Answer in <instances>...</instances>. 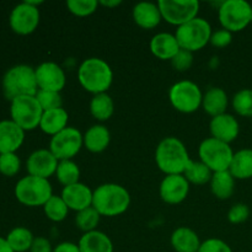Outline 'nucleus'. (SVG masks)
Listing matches in <instances>:
<instances>
[{
  "label": "nucleus",
  "instance_id": "nucleus-38",
  "mask_svg": "<svg viewBox=\"0 0 252 252\" xmlns=\"http://www.w3.org/2000/svg\"><path fill=\"white\" fill-rule=\"evenodd\" d=\"M36 98L43 111L61 108L62 105H63V100H62L61 94L54 93V91L38 90L36 94Z\"/></svg>",
  "mask_w": 252,
  "mask_h": 252
},
{
  "label": "nucleus",
  "instance_id": "nucleus-2",
  "mask_svg": "<svg viewBox=\"0 0 252 252\" xmlns=\"http://www.w3.org/2000/svg\"><path fill=\"white\" fill-rule=\"evenodd\" d=\"M78 80L88 93L98 95L107 93L113 81L110 64L101 58H88L78 69Z\"/></svg>",
  "mask_w": 252,
  "mask_h": 252
},
{
  "label": "nucleus",
  "instance_id": "nucleus-8",
  "mask_svg": "<svg viewBox=\"0 0 252 252\" xmlns=\"http://www.w3.org/2000/svg\"><path fill=\"white\" fill-rule=\"evenodd\" d=\"M252 6L245 0H225L220 2L218 17L221 27L233 32L245 30L251 22Z\"/></svg>",
  "mask_w": 252,
  "mask_h": 252
},
{
  "label": "nucleus",
  "instance_id": "nucleus-1",
  "mask_svg": "<svg viewBox=\"0 0 252 252\" xmlns=\"http://www.w3.org/2000/svg\"><path fill=\"white\" fill-rule=\"evenodd\" d=\"M191 161L186 145L176 137L164 138L155 150V162L165 175H184Z\"/></svg>",
  "mask_w": 252,
  "mask_h": 252
},
{
  "label": "nucleus",
  "instance_id": "nucleus-41",
  "mask_svg": "<svg viewBox=\"0 0 252 252\" xmlns=\"http://www.w3.org/2000/svg\"><path fill=\"white\" fill-rule=\"evenodd\" d=\"M198 252H233L230 246L220 239H207L201 244Z\"/></svg>",
  "mask_w": 252,
  "mask_h": 252
},
{
  "label": "nucleus",
  "instance_id": "nucleus-44",
  "mask_svg": "<svg viewBox=\"0 0 252 252\" xmlns=\"http://www.w3.org/2000/svg\"><path fill=\"white\" fill-rule=\"evenodd\" d=\"M53 252H80L78 244L70 243V241H64V243L58 244L53 249Z\"/></svg>",
  "mask_w": 252,
  "mask_h": 252
},
{
  "label": "nucleus",
  "instance_id": "nucleus-15",
  "mask_svg": "<svg viewBox=\"0 0 252 252\" xmlns=\"http://www.w3.org/2000/svg\"><path fill=\"white\" fill-rule=\"evenodd\" d=\"M189 182L184 175H166L160 184L159 193L167 204H180L187 198Z\"/></svg>",
  "mask_w": 252,
  "mask_h": 252
},
{
  "label": "nucleus",
  "instance_id": "nucleus-11",
  "mask_svg": "<svg viewBox=\"0 0 252 252\" xmlns=\"http://www.w3.org/2000/svg\"><path fill=\"white\" fill-rule=\"evenodd\" d=\"M162 19L175 26H181L196 19L199 11L198 0H159Z\"/></svg>",
  "mask_w": 252,
  "mask_h": 252
},
{
  "label": "nucleus",
  "instance_id": "nucleus-7",
  "mask_svg": "<svg viewBox=\"0 0 252 252\" xmlns=\"http://www.w3.org/2000/svg\"><path fill=\"white\" fill-rule=\"evenodd\" d=\"M198 155L201 161L213 172L229 170L233 160L234 152L230 144L211 137L199 144Z\"/></svg>",
  "mask_w": 252,
  "mask_h": 252
},
{
  "label": "nucleus",
  "instance_id": "nucleus-45",
  "mask_svg": "<svg viewBox=\"0 0 252 252\" xmlns=\"http://www.w3.org/2000/svg\"><path fill=\"white\" fill-rule=\"evenodd\" d=\"M98 4L103 5L106 7H116L122 4V1L121 0H107V1L106 0H101V1H98Z\"/></svg>",
  "mask_w": 252,
  "mask_h": 252
},
{
  "label": "nucleus",
  "instance_id": "nucleus-32",
  "mask_svg": "<svg viewBox=\"0 0 252 252\" xmlns=\"http://www.w3.org/2000/svg\"><path fill=\"white\" fill-rule=\"evenodd\" d=\"M56 177L59 184L63 185L64 187L78 184L79 177H80V169L73 160H63V161H59Z\"/></svg>",
  "mask_w": 252,
  "mask_h": 252
},
{
  "label": "nucleus",
  "instance_id": "nucleus-40",
  "mask_svg": "<svg viewBox=\"0 0 252 252\" xmlns=\"http://www.w3.org/2000/svg\"><path fill=\"white\" fill-rule=\"evenodd\" d=\"M171 64L179 71L189 70L193 64V53L186 49H180L179 53L171 59Z\"/></svg>",
  "mask_w": 252,
  "mask_h": 252
},
{
  "label": "nucleus",
  "instance_id": "nucleus-6",
  "mask_svg": "<svg viewBox=\"0 0 252 252\" xmlns=\"http://www.w3.org/2000/svg\"><path fill=\"white\" fill-rule=\"evenodd\" d=\"M212 33L213 31L211 24L206 19L197 16L187 24L177 27L175 37L179 42L180 48L193 53L209 43Z\"/></svg>",
  "mask_w": 252,
  "mask_h": 252
},
{
  "label": "nucleus",
  "instance_id": "nucleus-16",
  "mask_svg": "<svg viewBox=\"0 0 252 252\" xmlns=\"http://www.w3.org/2000/svg\"><path fill=\"white\" fill-rule=\"evenodd\" d=\"M59 161L49 149L34 150L26 161L27 172L31 176L41 177L48 180L56 175Z\"/></svg>",
  "mask_w": 252,
  "mask_h": 252
},
{
  "label": "nucleus",
  "instance_id": "nucleus-3",
  "mask_svg": "<svg viewBox=\"0 0 252 252\" xmlns=\"http://www.w3.org/2000/svg\"><path fill=\"white\" fill-rule=\"evenodd\" d=\"M130 194L117 184H103L94 191L93 207L102 217H117L127 212Z\"/></svg>",
  "mask_w": 252,
  "mask_h": 252
},
{
  "label": "nucleus",
  "instance_id": "nucleus-47",
  "mask_svg": "<svg viewBox=\"0 0 252 252\" xmlns=\"http://www.w3.org/2000/svg\"><path fill=\"white\" fill-rule=\"evenodd\" d=\"M251 22H252V10H251Z\"/></svg>",
  "mask_w": 252,
  "mask_h": 252
},
{
  "label": "nucleus",
  "instance_id": "nucleus-27",
  "mask_svg": "<svg viewBox=\"0 0 252 252\" xmlns=\"http://www.w3.org/2000/svg\"><path fill=\"white\" fill-rule=\"evenodd\" d=\"M209 184H211L212 193L221 201L230 198L235 191V179L229 170L213 172V176H212Z\"/></svg>",
  "mask_w": 252,
  "mask_h": 252
},
{
  "label": "nucleus",
  "instance_id": "nucleus-23",
  "mask_svg": "<svg viewBox=\"0 0 252 252\" xmlns=\"http://www.w3.org/2000/svg\"><path fill=\"white\" fill-rule=\"evenodd\" d=\"M170 243L176 252H198L202 244L196 231L187 226H180L174 230Z\"/></svg>",
  "mask_w": 252,
  "mask_h": 252
},
{
  "label": "nucleus",
  "instance_id": "nucleus-10",
  "mask_svg": "<svg viewBox=\"0 0 252 252\" xmlns=\"http://www.w3.org/2000/svg\"><path fill=\"white\" fill-rule=\"evenodd\" d=\"M172 107L182 113H193L202 106L203 94L196 83L181 80L175 83L169 90Z\"/></svg>",
  "mask_w": 252,
  "mask_h": 252
},
{
  "label": "nucleus",
  "instance_id": "nucleus-14",
  "mask_svg": "<svg viewBox=\"0 0 252 252\" xmlns=\"http://www.w3.org/2000/svg\"><path fill=\"white\" fill-rule=\"evenodd\" d=\"M38 90L61 93L66 83L63 68L54 62H44L34 68Z\"/></svg>",
  "mask_w": 252,
  "mask_h": 252
},
{
  "label": "nucleus",
  "instance_id": "nucleus-25",
  "mask_svg": "<svg viewBox=\"0 0 252 252\" xmlns=\"http://www.w3.org/2000/svg\"><path fill=\"white\" fill-rule=\"evenodd\" d=\"M202 107L207 115L212 118L226 113L228 107V95L221 88H211L206 91L202 100Z\"/></svg>",
  "mask_w": 252,
  "mask_h": 252
},
{
  "label": "nucleus",
  "instance_id": "nucleus-22",
  "mask_svg": "<svg viewBox=\"0 0 252 252\" xmlns=\"http://www.w3.org/2000/svg\"><path fill=\"white\" fill-rule=\"evenodd\" d=\"M111 142V133L103 125H94L84 134V147L94 154L105 152Z\"/></svg>",
  "mask_w": 252,
  "mask_h": 252
},
{
  "label": "nucleus",
  "instance_id": "nucleus-12",
  "mask_svg": "<svg viewBox=\"0 0 252 252\" xmlns=\"http://www.w3.org/2000/svg\"><path fill=\"white\" fill-rule=\"evenodd\" d=\"M84 145V135L74 127H66L58 134L53 135L49 142V150L58 161L71 160Z\"/></svg>",
  "mask_w": 252,
  "mask_h": 252
},
{
  "label": "nucleus",
  "instance_id": "nucleus-4",
  "mask_svg": "<svg viewBox=\"0 0 252 252\" xmlns=\"http://www.w3.org/2000/svg\"><path fill=\"white\" fill-rule=\"evenodd\" d=\"M38 91L34 68L27 64H19L10 68L2 78V93L12 101L20 96H36Z\"/></svg>",
  "mask_w": 252,
  "mask_h": 252
},
{
  "label": "nucleus",
  "instance_id": "nucleus-19",
  "mask_svg": "<svg viewBox=\"0 0 252 252\" xmlns=\"http://www.w3.org/2000/svg\"><path fill=\"white\" fill-rule=\"evenodd\" d=\"M25 140V130L11 120L0 121V155L16 153Z\"/></svg>",
  "mask_w": 252,
  "mask_h": 252
},
{
  "label": "nucleus",
  "instance_id": "nucleus-36",
  "mask_svg": "<svg viewBox=\"0 0 252 252\" xmlns=\"http://www.w3.org/2000/svg\"><path fill=\"white\" fill-rule=\"evenodd\" d=\"M97 0H68L66 7L73 15L79 17L90 16L97 10Z\"/></svg>",
  "mask_w": 252,
  "mask_h": 252
},
{
  "label": "nucleus",
  "instance_id": "nucleus-9",
  "mask_svg": "<svg viewBox=\"0 0 252 252\" xmlns=\"http://www.w3.org/2000/svg\"><path fill=\"white\" fill-rule=\"evenodd\" d=\"M42 115L43 110L37 101L36 96H20L11 101L10 105L11 121H14L25 132L39 127Z\"/></svg>",
  "mask_w": 252,
  "mask_h": 252
},
{
  "label": "nucleus",
  "instance_id": "nucleus-24",
  "mask_svg": "<svg viewBox=\"0 0 252 252\" xmlns=\"http://www.w3.org/2000/svg\"><path fill=\"white\" fill-rule=\"evenodd\" d=\"M80 252H113V243L100 230L84 233L78 243Z\"/></svg>",
  "mask_w": 252,
  "mask_h": 252
},
{
  "label": "nucleus",
  "instance_id": "nucleus-5",
  "mask_svg": "<svg viewBox=\"0 0 252 252\" xmlns=\"http://www.w3.org/2000/svg\"><path fill=\"white\" fill-rule=\"evenodd\" d=\"M53 196V189L48 180L27 176L19 180L15 186V197L21 204L27 207H43Z\"/></svg>",
  "mask_w": 252,
  "mask_h": 252
},
{
  "label": "nucleus",
  "instance_id": "nucleus-29",
  "mask_svg": "<svg viewBox=\"0 0 252 252\" xmlns=\"http://www.w3.org/2000/svg\"><path fill=\"white\" fill-rule=\"evenodd\" d=\"M115 112V102L107 93L94 95L90 101V113L95 120L105 122L112 117Z\"/></svg>",
  "mask_w": 252,
  "mask_h": 252
},
{
  "label": "nucleus",
  "instance_id": "nucleus-43",
  "mask_svg": "<svg viewBox=\"0 0 252 252\" xmlns=\"http://www.w3.org/2000/svg\"><path fill=\"white\" fill-rule=\"evenodd\" d=\"M30 252H53V248L48 239L43 238V236H37L32 243Z\"/></svg>",
  "mask_w": 252,
  "mask_h": 252
},
{
  "label": "nucleus",
  "instance_id": "nucleus-42",
  "mask_svg": "<svg viewBox=\"0 0 252 252\" xmlns=\"http://www.w3.org/2000/svg\"><path fill=\"white\" fill-rule=\"evenodd\" d=\"M231 41H233V33L228 30L220 29L212 33L209 43L217 48H225L231 43Z\"/></svg>",
  "mask_w": 252,
  "mask_h": 252
},
{
  "label": "nucleus",
  "instance_id": "nucleus-46",
  "mask_svg": "<svg viewBox=\"0 0 252 252\" xmlns=\"http://www.w3.org/2000/svg\"><path fill=\"white\" fill-rule=\"evenodd\" d=\"M0 252H14L7 244L6 239L1 238V236H0Z\"/></svg>",
  "mask_w": 252,
  "mask_h": 252
},
{
  "label": "nucleus",
  "instance_id": "nucleus-20",
  "mask_svg": "<svg viewBox=\"0 0 252 252\" xmlns=\"http://www.w3.org/2000/svg\"><path fill=\"white\" fill-rule=\"evenodd\" d=\"M133 20L139 27L144 30H152L159 26L161 22L162 16L158 2L140 1L134 5L132 11Z\"/></svg>",
  "mask_w": 252,
  "mask_h": 252
},
{
  "label": "nucleus",
  "instance_id": "nucleus-17",
  "mask_svg": "<svg viewBox=\"0 0 252 252\" xmlns=\"http://www.w3.org/2000/svg\"><path fill=\"white\" fill-rule=\"evenodd\" d=\"M61 197L65 202L69 209L78 213L89 207H93L94 191H91L90 187L86 186L85 184L78 182V184L64 187Z\"/></svg>",
  "mask_w": 252,
  "mask_h": 252
},
{
  "label": "nucleus",
  "instance_id": "nucleus-26",
  "mask_svg": "<svg viewBox=\"0 0 252 252\" xmlns=\"http://www.w3.org/2000/svg\"><path fill=\"white\" fill-rule=\"evenodd\" d=\"M68 120L69 115L63 107L43 111L39 128L42 129V132L53 137L68 127Z\"/></svg>",
  "mask_w": 252,
  "mask_h": 252
},
{
  "label": "nucleus",
  "instance_id": "nucleus-18",
  "mask_svg": "<svg viewBox=\"0 0 252 252\" xmlns=\"http://www.w3.org/2000/svg\"><path fill=\"white\" fill-rule=\"evenodd\" d=\"M209 130L213 138L230 144L238 138L240 133V125L233 115L223 113V115L212 118L209 123Z\"/></svg>",
  "mask_w": 252,
  "mask_h": 252
},
{
  "label": "nucleus",
  "instance_id": "nucleus-28",
  "mask_svg": "<svg viewBox=\"0 0 252 252\" xmlns=\"http://www.w3.org/2000/svg\"><path fill=\"white\" fill-rule=\"evenodd\" d=\"M229 171L235 180H249L252 177V149L245 148L234 153Z\"/></svg>",
  "mask_w": 252,
  "mask_h": 252
},
{
  "label": "nucleus",
  "instance_id": "nucleus-37",
  "mask_svg": "<svg viewBox=\"0 0 252 252\" xmlns=\"http://www.w3.org/2000/svg\"><path fill=\"white\" fill-rule=\"evenodd\" d=\"M21 161L16 153H7L0 155V174L6 177H12L20 171Z\"/></svg>",
  "mask_w": 252,
  "mask_h": 252
},
{
  "label": "nucleus",
  "instance_id": "nucleus-39",
  "mask_svg": "<svg viewBox=\"0 0 252 252\" xmlns=\"http://www.w3.org/2000/svg\"><path fill=\"white\" fill-rule=\"evenodd\" d=\"M250 217V208L245 203H236L229 209L228 220L231 224H241Z\"/></svg>",
  "mask_w": 252,
  "mask_h": 252
},
{
  "label": "nucleus",
  "instance_id": "nucleus-21",
  "mask_svg": "<svg viewBox=\"0 0 252 252\" xmlns=\"http://www.w3.org/2000/svg\"><path fill=\"white\" fill-rule=\"evenodd\" d=\"M149 46L153 56L161 61H171L181 49L175 34L167 32H160L153 36Z\"/></svg>",
  "mask_w": 252,
  "mask_h": 252
},
{
  "label": "nucleus",
  "instance_id": "nucleus-13",
  "mask_svg": "<svg viewBox=\"0 0 252 252\" xmlns=\"http://www.w3.org/2000/svg\"><path fill=\"white\" fill-rule=\"evenodd\" d=\"M39 24V10L37 6L24 1L11 10L9 16L10 29L17 34L27 36L34 32Z\"/></svg>",
  "mask_w": 252,
  "mask_h": 252
},
{
  "label": "nucleus",
  "instance_id": "nucleus-35",
  "mask_svg": "<svg viewBox=\"0 0 252 252\" xmlns=\"http://www.w3.org/2000/svg\"><path fill=\"white\" fill-rule=\"evenodd\" d=\"M233 108L241 117H252V89H243L233 97Z\"/></svg>",
  "mask_w": 252,
  "mask_h": 252
},
{
  "label": "nucleus",
  "instance_id": "nucleus-30",
  "mask_svg": "<svg viewBox=\"0 0 252 252\" xmlns=\"http://www.w3.org/2000/svg\"><path fill=\"white\" fill-rule=\"evenodd\" d=\"M5 239H6L7 244H9V246L12 249L14 252L30 251L32 243L34 240L32 231L25 228V226L14 228L7 234V236Z\"/></svg>",
  "mask_w": 252,
  "mask_h": 252
},
{
  "label": "nucleus",
  "instance_id": "nucleus-34",
  "mask_svg": "<svg viewBox=\"0 0 252 252\" xmlns=\"http://www.w3.org/2000/svg\"><path fill=\"white\" fill-rule=\"evenodd\" d=\"M100 217L98 212L94 207H89V208L76 213L75 224L81 231L89 233V231L96 230L98 223H100Z\"/></svg>",
  "mask_w": 252,
  "mask_h": 252
},
{
  "label": "nucleus",
  "instance_id": "nucleus-33",
  "mask_svg": "<svg viewBox=\"0 0 252 252\" xmlns=\"http://www.w3.org/2000/svg\"><path fill=\"white\" fill-rule=\"evenodd\" d=\"M43 212L49 220L59 223L66 218L69 208L61 196H54L53 194L43 206Z\"/></svg>",
  "mask_w": 252,
  "mask_h": 252
},
{
  "label": "nucleus",
  "instance_id": "nucleus-31",
  "mask_svg": "<svg viewBox=\"0 0 252 252\" xmlns=\"http://www.w3.org/2000/svg\"><path fill=\"white\" fill-rule=\"evenodd\" d=\"M184 176L186 177V180L189 184L202 186V185L211 182L213 171L202 161H193V160H191L189 165H187L186 170H185Z\"/></svg>",
  "mask_w": 252,
  "mask_h": 252
}]
</instances>
